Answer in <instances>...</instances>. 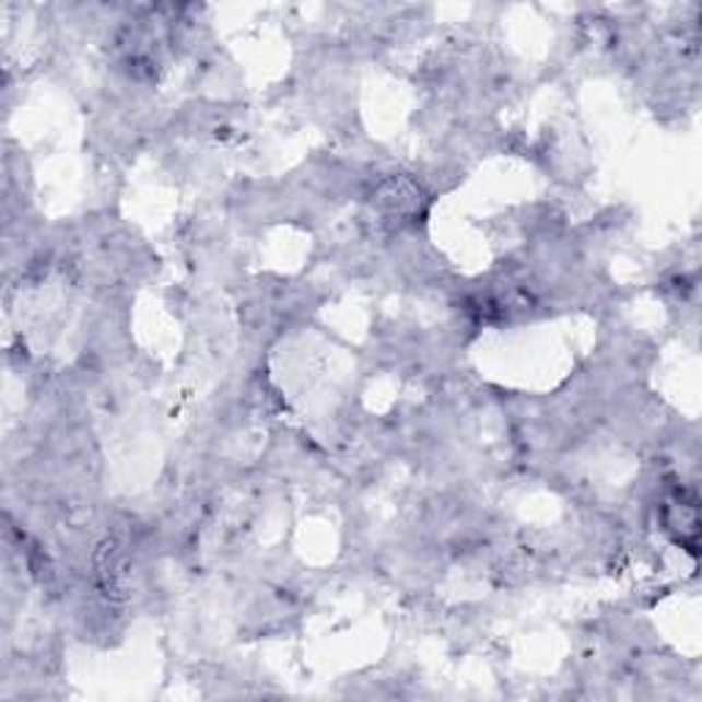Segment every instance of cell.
<instances>
[{
    "instance_id": "obj_1",
    "label": "cell",
    "mask_w": 702,
    "mask_h": 702,
    "mask_svg": "<svg viewBox=\"0 0 702 702\" xmlns=\"http://www.w3.org/2000/svg\"><path fill=\"white\" fill-rule=\"evenodd\" d=\"M376 207L390 218H407V214H418L423 207L425 196L414 182L409 179H387L385 185L376 190L374 196Z\"/></svg>"
}]
</instances>
